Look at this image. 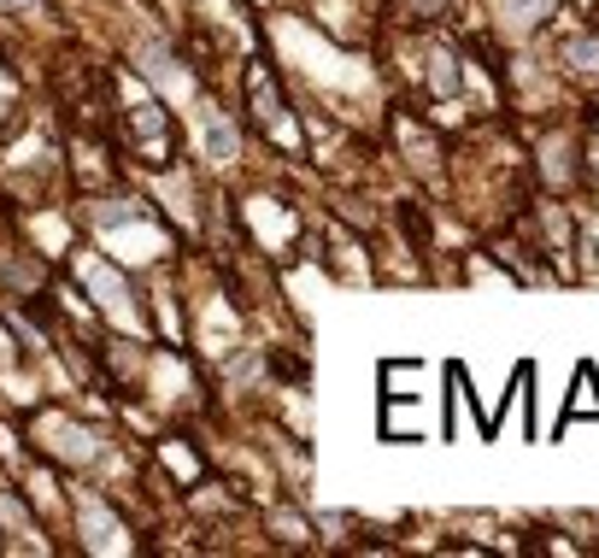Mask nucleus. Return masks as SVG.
Returning a JSON list of instances; mask_svg holds the SVG:
<instances>
[{
	"label": "nucleus",
	"instance_id": "obj_1",
	"mask_svg": "<svg viewBox=\"0 0 599 558\" xmlns=\"http://www.w3.org/2000/svg\"><path fill=\"white\" fill-rule=\"evenodd\" d=\"M411 12H418V24H429V18L447 12V0H411Z\"/></svg>",
	"mask_w": 599,
	"mask_h": 558
},
{
	"label": "nucleus",
	"instance_id": "obj_2",
	"mask_svg": "<svg viewBox=\"0 0 599 558\" xmlns=\"http://www.w3.org/2000/svg\"><path fill=\"white\" fill-rule=\"evenodd\" d=\"M7 7H18V12H36V7H41V0H7Z\"/></svg>",
	"mask_w": 599,
	"mask_h": 558
}]
</instances>
